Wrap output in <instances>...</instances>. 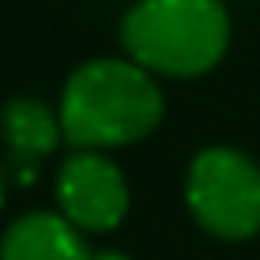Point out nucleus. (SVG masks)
Instances as JSON below:
<instances>
[{"label":"nucleus","instance_id":"1","mask_svg":"<svg viewBox=\"0 0 260 260\" xmlns=\"http://www.w3.org/2000/svg\"><path fill=\"white\" fill-rule=\"evenodd\" d=\"M57 118L72 146L107 150L150 136L164 118V96L143 64L104 57L72 72Z\"/></svg>","mask_w":260,"mask_h":260},{"label":"nucleus","instance_id":"2","mask_svg":"<svg viewBox=\"0 0 260 260\" xmlns=\"http://www.w3.org/2000/svg\"><path fill=\"white\" fill-rule=\"evenodd\" d=\"M228 15L217 0H143L121 22L136 64L171 79L210 72L228 50Z\"/></svg>","mask_w":260,"mask_h":260},{"label":"nucleus","instance_id":"3","mask_svg":"<svg viewBox=\"0 0 260 260\" xmlns=\"http://www.w3.org/2000/svg\"><path fill=\"white\" fill-rule=\"evenodd\" d=\"M185 203L200 228L239 242L260 232V168L232 146H207L189 164Z\"/></svg>","mask_w":260,"mask_h":260},{"label":"nucleus","instance_id":"4","mask_svg":"<svg viewBox=\"0 0 260 260\" xmlns=\"http://www.w3.org/2000/svg\"><path fill=\"white\" fill-rule=\"evenodd\" d=\"M57 203L72 224L86 232H111L128 214V182L111 157L82 150L68 157L57 175Z\"/></svg>","mask_w":260,"mask_h":260},{"label":"nucleus","instance_id":"5","mask_svg":"<svg viewBox=\"0 0 260 260\" xmlns=\"http://www.w3.org/2000/svg\"><path fill=\"white\" fill-rule=\"evenodd\" d=\"M0 260H93L89 246L64 214H25L0 239Z\"/></svg>","mask_w":260,"mask_h":260},{"label":"nucleus","instance_id":"6","mask_svg":"<svg viewBox=\"0 0 260 260\" xmlns=\"http://www.w3.org/2000/svg\"><path fill=\"white\" fill-rule=\"evenodd\" d=\"M0 136H4L15 164H18V178L36 175V160H43L47 153L57 150V143L64 139L61 132V118L36 96H15L4 111H0Z\"/></svg>","mask_w":260,"mask_h":260},{"label":"nucleus","instance_id":"7","mask_svg":"<svg viewBox=\"0 0 260 260\" xmlns=\"http://www.w3.org/2000/svg\"><path fill=\"white\" fill-rule=\"evenodd\" d=\"M93 260H128L125 253H118V249H107V253H96Z\"/></svg>","mask_w":260,"mask_h":260},{"label":"nucleus","instance_id":"8","mask_svg":"<svg viewBox=\"0 0 260 260\" xmlns=\"http://www.w3.org/2000/svg\"><path fill=\"white\" fill-rule=\"evenodd\" d=\"M0 207H4V175H0Z\"/></svg>","mask_w":260,"mask_h":260}]
</instances>
